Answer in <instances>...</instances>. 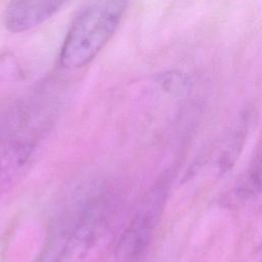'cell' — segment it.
<instances>
[{
	"mask_svg": "<svg viewBox=\"0 0 262 262\" xmlns=\"http://www.w3.org/2000/svg\"><path fill=\"white\" fill-rule=\"evenodd\" d=\"M127 0H97L71 26L60 49V63L75 70L88 64L117 31Z\"/></svg>",
	"mask_w": 262,
	"mask_h": 262,
	"instance_id": "cell-1",
	"label": "cell"
},
{
	"mask_svg": "<svg viewBox=\"0 0 262 262\" xmlns=\"http://www.w3.org/2000/svg\"><path fill=\"white\" fill-rule=\"evenodd\" d=\"M165 200L166 190L163 186H158L149 192L117 242V262L140 261L151 242Z\"/></svg>",
	"mask_w": 262,
	"mask_h": 262,
	"instance_id": "cell-2",
	"label": "cell"
},
{
	"mask_svg": "<svg viewBox=\"0 0 262 262\" xmlns=\"http://www.w3.org/2000/svg\"><path fill=\"white\" fill-rule=\"evenodd\" d=\"M69 0H11L3 23L10 33H23L51 18Z\"/></svg>",
	"mask_w": 262,
	"mask_h": 262,
	"instance_id": "cell-3",
	"label": "cell"
},
{
	"mask_svg": "<svg viewBox=\"0 0 262 262\" xmlns=\"http://www.w3.org/2000/svg\"><path fill=\"white\" fill-rule=\"evenodd\" d=\"M35 147L32 135L12 132L0 138V192L26 169Z\"/></svg>",
	"mask_w": 262,
	"mask_h": 262,
	"instance_id": "cell-4",
	"label": "cell"
},
{
	"mask_svg": "<svg viewBox=\"0 0 262 262\" xmlns=\"http://www.w3.org/2000/svg\"><path fill=\"white\" fill-rule=\"evenodd\" d=\"M246 192H260L262 190V150L253 160L244 182Z\"/></svg>",
	"mask_w": 262,
	"mask_h": 262,
	"instance_id": "cell-5",
	"label": "cell"
}]
</instances>
